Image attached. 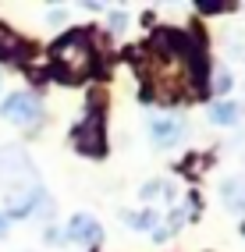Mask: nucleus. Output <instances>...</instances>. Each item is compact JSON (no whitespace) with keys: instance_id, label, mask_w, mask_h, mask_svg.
<instances>
[{"instance_id":"obj_1","label":"nucleus","mask_w":245,"mask_h":252,"mask_svg":"<svg viewBox=\"0 0 245 252\" xmlns=\"http://www.w3.org/2000/svg\"><path fill=\"white\" fill-rule=\"evenodd\" d=\"M54 61H57V75L64 82H78L82 75L89 71V61H92V46H89V36L86 32H71L64 36L57 46H54Z\"/></svg>"},{"instance_id":"obj_2","label":"nucleus","mask_w":245,"mask_h":252,"mask_svg":"<svg viewBox=\"0 0 245 252\" xmlns=\"http://www.w3.org/2000/svg\"><path fill=\"white\" fill-rule=\"evenodd\" d=\"M75 146L82 149V153H92V157H103V117L100 114H89V121H82L75 128Z\"/></svg>"},{"instance_id":"obj_3","label":"nucleus","mask_w":245,"mask_h":252,"mask_svg":"<svg viewBox=\"0 0 245 252\" xmlns=\"http://www.w3.org/2000/svg\"><path fill=\"white\" fill-rule=\"evenodd\" d=\"M0 114H4L7 121H14V125H29V121H36V114H39V99L32 93H14V96L4 99Z\"/></svg>"},{"instance_id":"obj_4","label":"nucleus","mask_w":245,"mask_h":252,"mask_svg":"<svg viewBox=\"0 0 245 252\" xmlns=\"http://www.w3.org/2000/svg\"><path fill=\"white\" fill-rule=\"evenodd\" d=\"M150 131H153V139H156L160 146H174L178 139H182L185 125L178 121V117H156V121L150 125Z\"/></svg>"},{"instance_id":"obj_5","label":"nucleus","mask_w":245,"mask_h":252,"mask_svg":"<svg viewBox=\"0 0 245 252\" xmlns=\"http://www.w3.org/2000/svg\"><path fill=\"white\" fill-rule=\"evenodd\" d=\"M68 238H71V242H78V245H92L96 238H100V224H96L92 217L78 213L75 220H71V227H68Z\"/></svg>"},{"instance_id":"obj_6","label":"nucleus","mask_w":245,"mask_h":252,"mask_svg":"<svg viewBox=\"0 0 245 252\" xmlns=\"http://www.w3.org/2000/svg\"><path fill=\"white\" fill-rule=\"evenodd\" d=\"M25 50H29V46H25L18 36H11L7 29H0V57H4V61H18Z\"/></svg>"},{"instance_id":"obj_7","label":"nucleus","mask_w":245,"mask_h":252,"mask_svg":"<svg viewBox=\"0 0 245 252\" xmlns=\"http://www.w3.org/2000/svg\"><path fill=\"white\" fill-rule=\"evenodd\" d=\"M238 117H242V107L238 103H217L214 110H210V121L227 128V125H238Z\"/></svg>"},{"instance_id":"obj_8","label":"nucleus","mask_w":245,"mask_h":252,"mask_svg":"<svg viewBox=\"0 0 245 252\" xmlns=\"http://www.w3.org/2000/svg\"><path fill=\"white\" fill-rule=\"evenodd\" d=\"M220 192H224V199H227V206L245 210V181H242V178L224 181V185H220Z\"/></svg>"},{"instance_id":"obj_9","label":"nucleus","mask_w":245,"mask_h":252,"mask_svg":"<svg viewBox=\"0 0 245 252\" xmlns=\"http://www.w3.org/2000/svg\"><path fill=\"white\" fill-rule=\"evenodd\" d=\"M124 220H128V224H135V227H153V224H156V213H153V210H142V213H124Z\"/></svg>"},{"instance_id":"obj_10","label":"nucleus","mask_w":245,"mask_h":252,"mask_svg":"<svg viewBox=\"0 0 245 252\" xmlns=\"http://www.w3.org/2000/svg\"><path fill=\"white\" fill-rule=\"evenodd\" d=\"M199 11L217 14V11H227V4H224V0H199Z\"/></svg>"},{"instance_id":"obj_11","label":"nucleus","mask_w":245,"mask_h":252,"mask_svg":"<svg viewBox=\"0 0 245 252\" xmlns=\"http://www.w3.org/2000/svg\"><path fill=\"white\" fill-rule=\"evenodd\" d=\"M217 93H227V89H231V75H227V71H220L217 75V86H214Z\"/></svg>"},{"instance_id":"obj_12","label":"nucleus","mask_w":245,"mask_h":252,"mask_svg":"<svg viewBox=\"0 0 245 252\" xmlns=\"http://www.w3.org/2000/svg\"><path fill=\"white\" fill-rule=\"evenodd\" d=\"M124 25H128V14H121V11L110 14V29H124Z\"/></svg>"},{"instance_id":"obj_13","label":"nucleus","mask_w":245,"mask_h":252,"mask_svg":"<svg viewBox=\"0 0 245 252\" xmlns=\"http://www.w3.org/2000/svg\"><path fill=\"white\" fill-rule=\"evenodd\" d=\"M7 234V217H0V238Z\"/></svg>"}]
</instances>
